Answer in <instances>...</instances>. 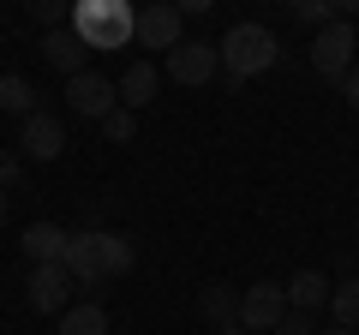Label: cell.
Returning a JSON list of instances; mask_svg holds the SVG:
<instances>
[{
    "label": "cell",
    "mask_w": 359,
    "mask_h": 335,
    "mask_svg": "<svg viewBox=\"0 0 359 335\" xmlns=\"http://www.w3.org/2000/svg\"><path fill=\"white\" fill-rule=\"evenodd\" d=\"M138 258L132 233H108V228H78L72 245H66V275L78 287H102V282H120Z\"/></svg>",
    "instance_id": "cell-1"
},
{
    "label": "cell",
    "mask_w": 359,
    "mask_h": 335,
    "mask_svg": "<svg viewBox=\"0 0 359 335\" xmlns=\"http://www.w3.org/2000/svg\"><path fill=\"white\" fill-rule=\"evenodd\" d=\"M132 25H138V13H132L126 0H78L72 6V36L96 54L132 48Z\"/></svg>",
    "instance_id": "cell-2"
},
{
    "label": "cell",
    "mask_w": 359,
    "mask_h": 335,
    "mask_svg": "<svg viewBox=\"0 0 359 335\" xmlns=\"http://www.w3.org/2000/svg\"><path fill=\"white\" fill-rule=\"evenodd\" d=\"M216 54H222L228 84H245V78L269 72V66L282 60V42H276V30H264V25H228V36L216 42Z\"/></svg>",
    "instance_id": "cell-3"
},
{
    "label": "cell",
    "mask_w": 359,
    "mask_h": 335,
    "mask_svg": "<svg viewBox=\"0 0 359 335\" xmlns=\"http://www.w3.org/2000/svg\"><path fill=\"white\" fill-rule=\"evenodd\" d=\"M353 48H359V30L347 25V18H335V25H323L318 36H311V72L330 78V84H341L347 72H353Z\"/></svg>",
    "instance_id": "cell-4"
},
{
    "label": "cell",
    "mask_w": 359,
    "mask_h": 335,
    "mask_svg": "<svg viewBox=\"0 0 359 335\" xmlns=\"http://www.w3.org/2000/svg\"><path fill=\"white\" fill-rule=\"evenodd\" d=\"M66 108H72L78 120H96V126H102L120 108V84L102 78V72H78V78H66Z\"/></svg>",
    "instance_id": "cell-5"
},
{
    "label": "cell",
    "mask_w": 359,
    "mask_h": 335,
    "mask_svg": "<svg viewBox=\"0 0 359 335\" xmlns=\"http://www.w3.org/2000/svg\"><path fill=\"white\" fill-rule=\"evenodd\" d=\"M282 317H287V287L282 282H252L240 294V329L245 335H276Z\"/></svg>",
    "instance_id": "cell-6"
},
{
    "label": "cell",
    "mask_w": 359,
    "mask_h": 335,
    "mask_svg": "<svg viewBox=\"0 0 359 335\" xmlns=\"http://www.w3.org/2000/svg\"><path fill=\"white\" fill-rule=\"evenodd\" d=\"M216 72H222V54H216V42H210V36H186L174 54H168V78L186 84V90H204Z\"/></svg>",
    "instance_id": "cell-7"
},
{
    "label": "cell",
    "mask_w": 359,
    "mask_h": 335,
    "mask_svg": "<svg viewBox=\"0 0 359 335\" xmlns=\"http://www.w3.org/2000/svg\"><path fill=\"white\" fill-rule=\"evenodd\" d=\"M72 275H66V264H30V311H42V317H60L66 306H72Z\"/></svg>",
    "instance_id": "cell-8"
},
{
    "label": "cell",
    "mask_w": 359,
    "mask_h": 335,
    "mask_svg": "<svg viewBox=\"0 0 359 335\" xmlns=\"http://www.w3.org/2000/svg\"><path fill=\"white\" fill-rule=\"evenodd\" d=\"M132 42L138 48H168L174 54L180 42V6H168V0H156V6H138V25H132Z\"/></svg>",
    "instance_id": "cell-9"
},
{
    "label": "cell",
    "mask_w": 359,
    "mask_h": 335,
    "mask_svg": "<svg viewBox=\"0 0 359 335\" xmlns=\"http://www.w3.org/2000/svg\"><path fill=\"white\" fill-rule=\"evenodd\" d=\"M66 150V126L54 114H30V120H18V156H25V162H54V156Z\"/></svg>",
    "instance_id": "cell-10"
},
{
    "label": "cell",
    "mask_w": 359,
    "mask_h": 335,
    "mask_svg": "<svg viewBox=\"0 0 359 335\" xmlns=\"http://www.w3.org/2000/svg\"><path fill=\"white\" fill-rule=\"evenodd\" d=\"M18 245H25V258H30V264H66V245H72V233H66L60 221H30Z\"/></svg>",
    "instance_id": "cell-11"
},
{
    "label": "cell",
    "mask_w": 359,
    "mask_h": 335,
    "mask_svg": "<svg viewBox=\"0 0 359 335\" xmlns=\"http://www.w3.org/2000/svg\"><path fill=\"white\" fill-rule=\"evenodd\" d=\"M84 54H90V48L72 36V25H66V30H48V36H42V60H48L54 72H66V78L84 72Z\"/></svg>",
    "instance_id": "cell-12"
},
{
    "label": "cell",
    "mask_w": 359,
    "mask_h": 335,
    "mask_svg": "<svg viewBox=\"0 0 359 335\" xmlns=\"http://www.w3.org/2000/svg\"><path fill=\"white\" fill-rule=\"evenodd\" d=\"M156 84H162V72H156L150 60H132L126 78H120V108H132V114L150 108V102H156Z\"/></svg>",
    "instance_id": "cell-13"
},
{
    "label": "cell",
    "mask_w": 359,
    "mask_h": 335,
    "mask_svg": "<svg viewBox=\"0 0 359 335\" xmlns=\"http://www.w3.org/2000/svg\"><path fill=\"white\" fill-rule=\"evenodd\" d=\"M282 287H287V311H306V317H311V311L330 306V282H323V270H299L294 282H282Z\"/></svg>",
    "instance_id": "cell-14"
},
{
    "label": "cell",
    "mask_w": 359,
    "mask_h": 335,
    "mask_svg": "<svg viewBox=\"0 0 359 335\" xmlns=\"http://www.w3.org/2000/svg\"><path fill=\"white\" fill-rule=\"evenodd\" d=\"M60 335H108V311L96 306V299L66 306V311H60Z\"/></svg>",
    "instance_id": "cell-15"
},
{
    "label": "cell",
    "mask_w": 359,
    "mask_h": 335,
    "mask_svg": "<svg viewBox=\"0 0 359 335\" xmlns=\"http://www.w3.org/2000/svg\"><path fill=\"white\" fill-rule=\"evenodd\" d=\"M0 108H6V114H18V120L36 114V90H30L25 72H0Z\"/></svg>",
    "instance_id": "cell-16"
},
{
    "label": "cell",
    "mask_w": 359,
    "mask_h": 335,
    "mask_svg": "<svg viewBox=\"0 0 359 335\" xmlns=\"http://www.w3.org/2000/svg\"><path fill=\"white\" fill-rule=\"evenodd\" d=\"M198 317L204 323H240V294H228V287H204V294H198Z\"/></svg>",
    "instance_id": "cell-17"
},
{
    "label": "cell",
    "mask_w": 359,
    "mask_h": 335,
    "mask_svg": "<svg viewBox=\"0 0 359 335\" xmlns=\"http://www.w3.org/2000/svg\"><path fill=\"white\" fill-rule=\"evenodd\" d=\"M330 323H341V329L359 335V275H353V282H335V287H330Z\"/></svg>",
    "instance_id": "cell-18"
},
{
    "label": "cell",
    "mask_w": 359,
    "mask_h": 335,
    "mask_svg": "<svg viewBox=\"0 0 359 335\" xmlns=\"http://www.w3.org/2000/svg\"><path fill=\"white\" fill-rule=\"evenodd\" d=\"M25 13H30V25H42V30H66L72 25V6H66V0H30Z\"/></svg>",
    "instance_id": "cell-19"
},
{
    "label": "cell",
    "mask_w": 359,
    "mask_h": 335,
    "mask_svg": "<svg viewBox=\"0 0 359 335\" xmlns=\"http://www.w3.org/2000/svg\"><path fill=\"white\" fill-rule=\"evenodd\" d=\"M102 132H108V144H132V132H138V114H132V108H114V114L102 120Z\"/></svg>",
    "instance_id": "cell-20"
},
{
    "label": "cell",
    "mask_w": 359,
    "mask_h": 335,
    "mask_svg": "<svg viewBox=\"0 0 359 335\" xmlns=\"http://www.w3.org/2000/svg\"><path fill=\"white\" fill-rule=\"evenodd\" d=\"M294 18H299V25H335V0H299V6H294Z\"/></svg>",
    "instance_id": "cell-21"
},
{
    "label": "cell",
    "mask_w": 359,
    "mask_h": 335,
    "mask_svg": "<svg viewBox=\"0 0 359 335\" xmlns=\"http://www.w3.org/2000/svg\"><path fill=\"white\" fill-rule=\"evenodd\" d=\"M276 335H318V323H311L306 311H287V317L276 323Z\"/></svg>",
    "instance_id": "cell-22"
},
{
    "label": "cell",
    "mask_w": 359,
    "mask_h": 335,
    "mask_svg": "<svg viewBox=\"0 0 359 335\" xmlns=\"http://www.w3.org/2000/svg\"><path fill=\"white\" fill-rule=\"evenodd\" d=\"M18 174H25V156L6 150V156H0V186H18Z\"/></svg>",
    "instance_id": "cell-23"
},
{
    "label": "cell",
    "mask_w": 359,
    "mask_h": 335,
    "mask_svg": "<svg viewBox=\"0 0 359 335\" xmlns=\"http://www.w3.org/2000/svg\"><path fill=\"white\" fill-rule=\"evenodd\" d=\"M341 96H347V108H353V114H359V66H353V72L341 78Z\"/></svg>",
    "instance_id": "cell-24"
},
{
    "label": "cell",
    "mask_w": 359,
    "mask_h": 335,
    "mask_svg": "<svg viewBox=\"0 0 359 335\" xmlns=\"http://www.w3.org/2000/svg\"><path fill=\"white\" fill-rule=\"evenodd\" d=\"M216 335H245V329H240V323H222V329H216Z\"/></svg>",
    "instance_id": "cell-25"
},
{
    "label": "cell",
    "mask_w": 359,
    "mask_h": 335,
    "mask_svg": "<svg viewBox=\"0 0 359 335\" xmlns=\"http://www.w3.org/2000/svg\"><path fill=\"white\" fill-rule=\"evenodd\" d=\"M0 228H6V186H0Z\"/></svg>",
    "instance_id": "cell-26"
},
{
    "label": "cell",
    "mask_w": 359,
    "mask_h": 335,
    "mask_svg": "<svg viewBox=\"0 0 359 335\" xmlns=\"http://www.w3.org/2000/svg\"><path fill=\"white\" fill-rule=\"evenodd\" d=\"M323 335H353V329H341V323H330V329H323Z\"/></svg>",
    "instance_id": "cell-27"
}]
</instances>
